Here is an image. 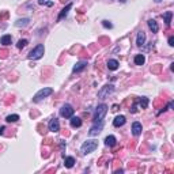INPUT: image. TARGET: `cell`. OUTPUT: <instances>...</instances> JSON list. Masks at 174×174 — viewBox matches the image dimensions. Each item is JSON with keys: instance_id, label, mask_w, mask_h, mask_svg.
<instances>
[{"instance_id": "4fadbf2b", "label": "cell", "mask_w": 174, "mask_h": 174, "mask_svg": "<svg viewBox=\"0 0 174 174\" xmlns=\"http://www.w3.org/2000/svg\"><path fill=\"white\" fill-rule=\"evenodd\" d=\"M82 125V118L80 117H71V127L72 128H79Z\"/></svg>"}, {"instance_id": "cb8c5ba5", "label": "cell", "mask_w": 174, "mask_h": 174, "mask_svg": "<svg viewBox=\"0 0 174 174\" xmlns=\"http://www.w3.org/2000/svg\"><path fill=\"white\" fill-rule=\"evenodd\" d=\"M19 120V116L18 114H10V116H7L6 121L7 122H16Z\"/></svg>"}, {"instance_id": "30bf717a", "label": "cell", "mask_w": 174, "mask_h": 174, "mask_svg": "<svg viewBox=\"0 0 174 174\" xmlns=\"http://www.w3.org/2000/svg\"><path fill=\"white\" fill-rule=\"evenodd\" d=\"M144 42H146V33L143 30L138 33V38H136V45L138 46H143Z\"/></svg>"}, {"instance_id": "6da1fadb", "label": "cell", "mask_w": 174, "mask_h": 174, "mask_svg": "<svg viewBox=\"0 0 174 174\" xmlns=\"http://www.w3.org/2000/svg\"><path fill=\"white\" fill-rule=\"evenodd\" d=\"M98 147V141L97 140H87L84 141V143L82 144V148H80V151H82L83 155H87V154L93 153V151L97 150Z\"/></svg>"}, {"instance_id": "9a60e30c", "label": "cell", "mask_w": 174, "mask_h": 174, "mask_svg": "<svg viewBox=\"0 0 174 174\" xmlns=\"http://www.w3.org/2000/svg\"><path fill=\"white\" fill-rule=\"evenodd\" d=\"M116 143H117V140H116V138H114L113 135L106 136V139H105V144H106V146H109V147H114V146H116Z\"/></svg>"}, {"instance_id": "ba28073f", "label": "cell", "mask_w": 174, "mask_h": 174, "mask_svg": "<svg viewBox=\"0 0 174 174\" xmlns=\"http://www.w3.org/2000/svg\"><path fill=\"white\" fill-rule=\"evenodd\" d=\"M48 127H49V131L55 132V133L60 131V122H58L57 118H52V120H50V121H49V124H48Z\"/></svg>"}, {"instance_id": "83f0119b", "label": "cell", "mask_w": 174, "mask_h": 174, "mask_svg": "<svg viewBox=\"0 0 174 174\" xmlns=\"http://www.w3.org/2000/svg\"><path fill=\"white\" fill-rule=\"evenodd\" d=\"M4 131H6V127H0V135H3Z\"/></svg>"}, {"instance_id": "8fae6325", "label": "cell", "mask_w": 174, "mask_h": 174, "mask_svg": "<svg viewBox=\"0 0 174 174\" xmlns=\"http://www.w3.org/2000/svg\"><path fill=\"white\" fill-rule=\"evenodd\" d=\"M125 122H127V118L124 116H117L113 121V125L114 127H122Z\"/></svg>"}, {"instance_id": "9c48e42d", "label": "cell", "mask_w": 174, "mask_h": 174, "mask_svg": "<svg viewBox=\"0 0 174 174\" xmlns=\"http://www.w3.org/2000/svg\"><path fill=\"white\" fill-rule=\"evenodd\" d=\"M141 131H143V128H141L140 122L136 121L132 124V133H133V136H139V135L141 133Z\"/></svg>"}, {"instance_id": "52a82bcc", "label": "cell", "mask_w": 174, "mask_h": 174, "mask_svg": "<svg viewBox=\"0 0 174 174\" xmlns=\"http://www.w3.org/2000/svg\"><path fill=\"white\" fill-rule=\"evenodd\" d=\"M102 128H104V121L102 122H94V125L90 128L89 135L90 136H95V135H98L99 132L102 131Z\"/></svg>"}, {"instance_id": "3957f363", "label": "cell", "mask_w": 174, "mask_h": 174, "mask_svg": "<svg viewBox=\"0 0 174 174\" xmlns=\"http://www.w3.org/2000/svg\"><path fill=\"white\" fill-rule=\"evenodd\" d=\"M44 52H45L44 45L42 44H38V45L29 53V58H30V60H38V58H41L44 56Z\"/></svg>"}, {"instance_id": "8992f818", "label": "cell", "mask_w": 174, "mask_h": 174, "mask_svg": "<svg viewBox=\"0 0 174 174\" xmlns=\"http://www.w3.org/2000/svg\"><path fill=\"white\" fill-rule=\"evenodd\" d=\"M60 116L64 117V118H71L73 116V109L71 105H64V106L60 109Z\"/></svg>"}, {"instance_id": "603a6c76", "label": "cell", "mask_w": 174, "mask_h": 174, "mask_svg": "<svg viewBox=\"0 0 174 174\" xmlns=\"http://www.w3.org/2000/svg\"><path fill=\"white\" fill-rule=\"evenodd\" d=\"M29 22H30V21H29L27 18H23V19H19L15 24L18 26V27H24V26H27V24H29Z\"/></svg>"}, {"instance_id": "d4e9b609", "label": "cell", "mask_w": 174, "mask_h": 174, "mask_svg": "<svg viewBox=\"0 0 174 174\" xmlns=\"http://www.w3.org/2000/svg\"><path fill=\"white\" fill-rule=\"evenodd\" d=\"M27 44H29L27 40H19V42L16 44V46H18V49H23L24 46L27 45Z\"/></svg>"}, {"instance_id": "1f68e13d", "label": "cell", "mask_w": 174, "mask_h": 174, "mask_svg": "<svg viewBox=\"0 0 174 174\" xmlns=\"http://www.w3.org/2000/svg\"><path fill=\"white\" fill-rule=\"evenodd\" d=\"M161 1H162V0H155V3H161Z\"/></svg>"}, {"instance_id": "4316f807", "label": "cell", "mask_w": 174, "mask_h": 174, "mask_svg": "<svg viewBox=\"0 0 174 174\" xmlns=\"http://www.w3.org/2000/svg\"><path fill=\"white\" fill-rule=\"evenodd\" d=\"M169 45H170V46L174 45V38H173V37H170V38H169Z\"/></svg>"}, {"instance_id": "f1b7e54d", "label": "cell", "mask_w": 174, "mask_h": 174, "mask_svg": "<svg viewBox=\"0 0 174 174\" xmlns=\"http://www.w3.org/2000/svg\"><path fill=\"white\" fill-rule=\"evenodd\" d=\"M46 6H48V7H50V6H53V1H46Z\"/></svg>"}, {"instance_id": "e0dca14e", "label": "cell", "mask_w": 174, "mask_h": 174, "mask_svg": "<svg viewBox=\"0 0 174 174\" xmlns=\"http://www.w3.org/2000/svg\"><path fill=\"white\" fill-rule=\"evenodd\" d=\"M73 165H75V158H73V156H67V158L64 159V166L65 167L71 169Z\"/></svg>"}, {"instance_id": "2e32d148", "label": "cell", "mask_w": 174, "mask_h": 174, "mask_svg": "<svg viewBox=\"0 0 174 174\" xmlns=\"http://www.w3.org/2000/svg\"><path fill=\"white\" fill-rule=\"evenodd\" d=\"M86 65H87V63L86 61H79V63H76L75 64V67H73V72H80V71H83L86 68Z\"/></svg>"}, {"instance_id": "f546056e", "label": "cell", "mask_w": 174, "mask_h": 174, "mask_svg": "<svg viewBox=\"0 0 174 174\" xmlns=\"http://www.w3.org/2000/svg\"><path fill=\"white\" fill-rule=\"evenodd\" d=\"M0 53H1V57H6V56H7V55H6V53H7L6 50H1V52H0Z\"/></svg>"}, {"instance_id": "7402d4cb", "label": "cell", "mask_w": 174, "mask_h": 174, "mask_svg": "<svg viewBox=\"0 0 174 174\" xmlns=\"http://www.w3.org/2000/svg\"><path fill=\"white\" fill-rule=\"evenodd\" d=\"M11 41H12L11 36H3V37H1V40H0V42L3 44L4 46H7V45H10V44H11Z\"/></svg>"}, {"instance_id": "484cf974", "label": "cell", "mask_w": 174, "mask_h": 174, "mask_svg": "<svg viewBox=\"0 0 174 174\" xmlns=\"http://www.w3.org/2000/svg\"><path fill=\"white\" fill-rule=\"evenodd\" d=\"M102 26H104V27H106V29H112V27H113V24L110 23L109 21H104V22H102Z\"/></svg>"}, {"instance_id": "ffe728a7", "label": "cell", "mask_w": 174, "mask_h": 174, "mask_svg": "<svg viewBox=\"0 0 174 174\" xmlns=\"http://www.w3.org/2000/svg\"><path fill=\"white\" fill-rule=\"evenodd\" d=\"M144 61H146L144 55H136V57H135V64L136 65H143Z\"/></svg>"}, {"instance_id": "5bb4252c", "label": "cell", "mask_w": 174, "mask_h": 174, "mask_svg": "<svg viewBox=\"0 0 174 174\" xmlns=\"http://www.w3.org/2000/svg\"><path fill=\"white\" fill-rule=\"evenodd\" d=\"M71 7H72V3H68L67 6L64 7V8L61 10V12H60V15H58L57 21H61V19H63L65 15H67V14H68V11H70V10H71Z\"/></svg>"}, {"instance_id": "4dcf8cb0", "label": "cell", "mask_w": 174, "mask_h": 174, "mask_svg": "<svg viewBox=\"0 0 174 174\" xmlns=\"http://www.w3.org/2000/svg\"><path fill=\"white\" fill-rule=\"evenodd\" d=\"M46 0H38V4H45Z\"/></svg>"}, {"instance_id": "277c9868", "label": "cell", "mask_w": 174, "mask_h": 174, "mask_svg": "<svg viewBox=\"0 0 174 174\" xmlns=\"http://www.w3.org/2000/svg\"><path fill=\"white\" fill-rule=\"evenodd\" d=\"M52 93H53V89H50V87H44L42 90H40V91L34 95L33 102H40V101H42L44 98L49 97V95L52 94Z\"/></svg>"}, {"instance_id": "7c38bea8", "label": "cell", "mask_w": 174, "mask_h": 174, "mask_svg": "<svg viewBox=\"0 0 174 174\" xmlns=\"http://www.w3.org/2000/svg\"><path fill=\"white\" fill-rule=\"evenodd\" d=\"M147 24H148V27H150V30L153 31V33H158L159 26H158V23H156V21H154V19H150V21L147 22Z\"/></svg>"}, {"instance_id": "7a4b0ae2", "label": "cell", "mask_w": 174, "mask_h": 174, "mask_svg": "<svg viewBox=\"0 0 174 174\" xmlns=\"http://www.w3.org/2000/svg\"><path fill=\"white\" fill-rule=\"evenodd\" d=\"M107 113V106L105 104L99 105V106L95 109V114H94V122H102Z\"/></svg>"}, {"instance_id": "ac0fdd59", "label": "cell", "mask_w": 174, "mask_h": 174, "mask_svg": "<svg viewBox=\"0 0 174 174\" xmlns=\"http://www.w3.org/2000/svg\"><path fill=\"white\" fill-rule=\"evenodd\" d=\"M107 68L110 71H116L118 68V61L117 60H109L107 61Z\"/></svg>"}, {"instance_id": "5b68a950", "label": "cell", "mask_w": 174, "mask_h": 174, "mask_svg": "<svg viewBox=\"0 0 174 174\" xmlns=\"http://www.w3.org/2000/svg\"><path fill=\"white\" fill-rule=\"evenodd\" d=\"M113 91H114V86L113 84H106L98 91V97L101 98V99H105V98L109 97V94H112Z\"/></svg>"}, {"instance_id": "d6a6232c", "label": "cell", "mask_w": 174, "mask_h": 174, "mask_svg": "<svg viewBox=\"0 0 174 174\" xmlns=\"http://www.w3.org/2000/svg\"><path fill=\"white\" fill-rule=\"evenodd\" d=\"M60 1H65V0H60Z\"/></svg>"}, {"instance_id": "d6986e66", "label": "cell", "mask_w": 174, "mask_h": 174, "mask_svg": "<svg viewBox=\"0 0 174 174\" xmlns=\"http://www.w3.org/2000/svg\"><path fill=\"white\" fill-rule=\"evenodd\" d=\"M138 104H139V106H140L141 109H146V107L148 106V98H146V97H141V98H139Z\"/></svg>"}, {"instance_id": "44dd1931", "label": "cell", "mask_w": 174, "mask_h": 174, "mask_svg": "<svg viewBox=\"0 0 174 174\" xmlns=\"http://www.w3.org/2000/svg\"><path fill=\"white\" fill-rule=\"evenodd\" d=\"M171 16H173V12L171 11H167V12H165L163 14V18H165V22H166V26H170V23H171Z\"/></svg>"}]
</instances>
